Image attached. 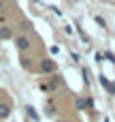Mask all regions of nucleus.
<instances>
[{
    "label": "nucleus",
    "instance_id": "nucleus-1",
    "mask_svg": "<svg viewBox=\"0 0 115 122\" xmlns=\"http://www.w3.org/2000/svg\"><path fill=\"white\" fill-rule=\"evenodd\" d=\"M15 43H17V49H19V51H28V49H30V39H28L26 34L17 36V39H15Z\"/></svg>",
    "mask_w": 115,
    "mask_h": 122
},
{
    "label": "nucleus",
    "instance_id": "nucleus-2",
    "mask_svg": "<svg viewBox=\"0 0 115 122\" xmlns=\"http://www.w3.org/2000/svg\"><path fill=\"white\" fill-rule=\"evenodd\" d=\"M41 71H43V73H47V75L55 73V62H53V60H49V58H47V60H43V62H41Z\"/></svg>",
    "mask_w": 115,
    "mask_h": 122
},
{
    "label": "nucleus",
    "instance_id": "nucleus-3",
    "mask_svg": "<svg viewBox=\"0 0 115 122\" xmlns=\"http://www.w3.org/2000/svg\"><path fill=\"white\" fill-rule=\"evenodd\" d=\"M9 114H11V107H9L6 103H0V120L9 118Z\"/></svg>",
    "mask_w": 115,
    "mask_h": 122
},
{
    "label": "nucleus",
    "instance_id": "nucleus-4",
    "mask_svg": "<svg viewBox=\"0 0 115 122\" xmlns=\"http://www.w3.org/2000/svg\"><path fill=\"white\" fill-rule=\"evenodd\" d=\"M11 36H13V30H11V28H6V26H4V28H0V39H4V41H6V39H11Z\"/></svg>",
    "mask_w": 115,
    "mask_h": 122
},
{
    "label": "nucleus",
    "instance_id": "nucleus-5",
    "mask_svg": "<svg viewBox=\"0 0 115 122\" xmlns=\"http://www.w3.org/2000/svg\"><path fill=\"white\" fill-rule=\"evenodd\" d=\"M75 105H77V109H85V107H87V101H85V99H77Z\"/></svg>",
    "mask_w": 115,
    "mask_h": 122
},
{
    "label": "nucleus",
    "instance_id": "nucleus-6",
    "mask_svg": "<svg viewBox=\"0 0 115 122\" xmlns=\"http://www.w3.org/2000/svg\"><path fill=\"white\" fill-rule=\"evenodd\" d=\"M47 114H49V116H53V114H55V107H53V103H49V105H47Z\"/></svg>",
    "mask_w": 115,
    "mask_h": 122
},
{
    "label": "nucleus",
    "instance_id": "nucleus-7",
    "mask_svg": "<svg viewBox=\"0 0 115 122\" xmlns=\"http://www.w3.org/2000/svg\"><path fill=\"white\" fill-rule=\"evenodd\" d=\"M28 114H30V118H34V120H38V116H36V112H34L32 107H28Z\"/></svg>",
    "mask_w": 115,
    "mask_h": 122
},
{
    "label": "nucleus",
    "instance_id": "nucleus-8",
    "mask_svg": "<svg viewBox=\"0 0 115 122\" xmlns=\"http://www.w3.org/2000/svg\"><path fill=\"white\" fill-rule=\"evenodd\" d=\"M0 21H4V17H2V15H0Z\"/></svg>",
    "mask_w": 115,
    "mask_h": 122
},
{
    "label": "nucleus",
    "instance_id": "nucleus-9",
    "mask_svg": "<svg viewBox=\"0 0 115 122\" xmlns=\"http://www.w3.org/2000/svg\"><path fill=\"white\" fill-rule=\"evenodd\" d=\"M60 122H66V120H60Z\"/></svg>",
    "mask_w": 115,
    "mask_h": 122
}]
</instances>
